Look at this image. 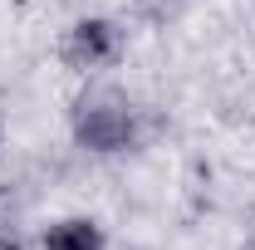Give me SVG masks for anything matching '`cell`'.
<instances>
[{
	"label": "cell",
	"mask_w": 255,
	"mask_h": 250,
	"mask_svg": "<svg viewBox=\"0 0 255 250\" xmlns=\"http://www.w3.org/2000/svg\"><path fill=\"white\" fill-rule=\"evenodd\" d=\"M113 54H118V30H113L108 20H84V25H74V34H69V59L79 64V69L108 64Z\"/></svg>",
	"instance_id": "2"
},
{
	"label": "cell",
	"mask_w": 255,
	"mask_h": 250,
	"mask_svg": "<svg viewBox=\"0 0 255 250\" xmlns=\"http://www.w3.org/2000/svg\"><path fill=\"white\" fill-rule=\"evenodd\" d=\"M44 246L49 250H98L103 241H98V226H89V221H64L44 236Z\"/></svg>",
	"instance_id": "3"
},
{
	"label": "cell",
	"mask_w": 255,
	"mask_h": 250,
	"mask_svg": "<svg viewBox=\"0 0 255 250\" xmlns=\"http://www.w3.org/2000/svg\"><path fill=\"white\" fill-rule=\"evenodd\" d=\"M74 132L94 152H118V147L132 142V108H128L123 98H108V94L84 98L79 113H74Z\"/></svg>",
	"instance_id": "1"
},
{
	"label": "cell",
	"mask_w": 255,
	"mask_h": 250,
	"mask_svg": "<svg viewBox=\"0 0 255 250\" xmlns=\"http://www.w3.org/2000/svg\"><path fill=\"white\" fill-rule=\"evenodd\" d=\"M137 5H142L147 15H157V20H167V15H177V10H182L187 0H137Z\"/></svg>",
	"instance_id": "4"
}]
</instances>
